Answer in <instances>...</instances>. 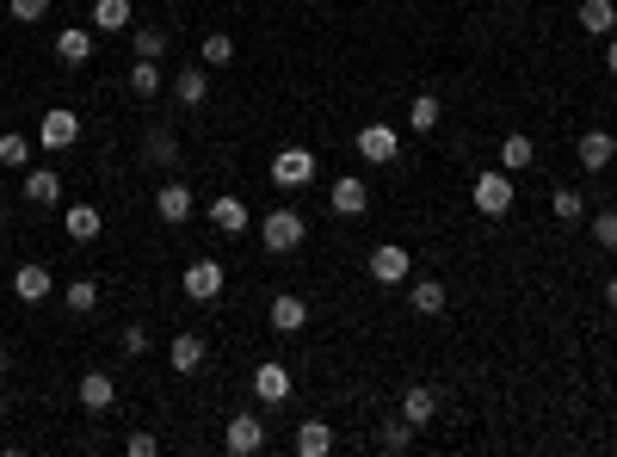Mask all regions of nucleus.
<instances>
[{
  "mask_svg": "<svg viewBox=\"0 0 617 457\" xmlns=\"http://www.w3.org/2000/svg\"><path fill=\"white\" fill-rule=\"evenodd\" d=\"M303 235H309V217H303V210H290V204H278V210H266V217H260L266 254H297Z\"/></svg>",
  "mask_w": 617,
  "mask_h": 457,
  "instance_id": "f257e3e1",
  "label": "nucleus"
},
{
  "mask_svg": "<svg viewBox=\"0 0 617 457\" xmlns=\"http://www.w3.org/2000/svg\"><path fill=\"white\" fill-rule=\"evenodd\" d=\"M469 198H476V210L482 217H513V173L506 167H488V173H476V186H469Z\"/></svg>",
  "mask_w": 617,
  "mask_h": 457,
  "instance_id": "f03ea898",
  "label": "nucleus"
},
{
  "mask_svg": "<svg viewBox=\"0 0 617 457\" xmlns=\"http://www.w3.org/2000/svg\"><path fill=\"white\" fill-rule=\"evenodd\" d=\"M38 143H44L50 155L75 149V143H81V112H68V105H50V112L38 118Z\"/></svg>",
  "mask_w": 617,
  "mask_h": 457,
  "instance_id": "7ed1b4c3",
  "label": "nucleus"
},
{
  "mask_svg": "<svg viewBox=\"0 0 617 457\" xmlns=\"http://www.w3.org/2000/svg\"><path fill=\"white\" fill-rule=\"evenodd\" d=\"M223 285H229L223 260H192V266H186V297H192V303H216V297H223Z\"/></svg>",
  "mask_w": 617,
  "mask_h": 457,
  "instance_id": "20e7f679",
  "label": "nucleus"
},
{
  "mask_svg": "<svg viewBox=\"0 0 617 457\" xmlns=\"http://www.w3.org/2000/svg\"><path fill=\"white\" fill-rule=\"evenodd\" d=\"M223 445H229V457H253V451H266V420H260V414H229Z\"/></svg>",
  "mask_w": 617,
  "mask_h": 457,
  "instance_id": "39448f33",
  "label": "nucleus"
},
{
  "mask_svg": "<svg viewBox=\"0 0 617 457\" xmlns=\"http://www.w3.org/2000/svg\"><path fill=\"white\" fill-rule=\"evenodd\" d=\"M272 180H278L284 192L309 186V180H315V155H309V149H278V155H272Z\"/></svg>",
  "mask_w": 617,
  "mask_h": 457,
  "instance_id": "423d86ee",
  "label": "nucleus"
},
{
  "mask_svg": "<svg viewBox=\"0 0 617 457\" xmlns=\"http://www.w3.org/2000/svg\"><path fill=\"white\" fill-rule=\"evenodd\" d=\"M408 248H402V241H383V248L371 254V278H377V285H408Z\"/></svg>",
  "mask_w": 617,
  "mask_h": 457,
  "instance_id": "0eeeda50",
  "label": "nucleus"
},
{
  "mask_svg": "<svg viewBox=\"0 0 617 457\" xmlns=\"http://www.w3.org/2000/svg\"><path fill=\"white\" fill-rule=\"evenodd\" d=\"M358 155L377 161V167H389L395 155H402V136H395L389 124H365V130H358Z\"/></svg>",
  "mask_w": 617,
  "mask_h": 457,
  "instance_id": "6e6552de",
  "label": "nucleus"
},
{
  "mask_svg": "<svg viewBox=\"0 0 617 457\" xmlns=\"http://www.w3.org/2000/svg\"><path fill=\"white\" fill-rule=\"evenodd\" d=\"M574 155H580V167H587V173H605V167L617 161V136H611V130H587V136L574 143Z\"/></svg>",
  "mask_w": 617,
  "mask_h": 457,
  "instance_id": "1a4fd4ad",
  "label": "nucleus"
},
{
  "mask_svg": "<svg viewBox=\"0 0 617 457\" xmlns=\"http://www.w3.org/2000/svg\"><path fill=\"white\" fill-rule=\"evenodd\" d=\"M266 315H272V328H278V334H303V328H309V303H303L297 291H278Z\"/></svg>",
  "mask_w": 617,
  "mask_h": 457,
  "instance_id": "9d476101",
  "label": "nucleus"
},
{
  "mask_svg": "<svg viewBox=\"0 0 617 457\" xmlns=\"http://www.w3.org/2000/svg\"><path fill=\"white\" fill-rule=\"evenodd\" d=\"M328 204H334V217H365V204H371V192H365V180H358V173H346V180H334Z\"/></svg>",
  "mask_w": 617,
  "mask_h": 457,
  "instance_id": "9b49d317",
  "label": "nucleus"
},
{
  "mask_svg": "<svg viewBox=\"0 0 617 457\" xmlns=\"http://www.w3.org/2000/svg\"><path fill=\"white\" fill-rule=\"evenodd\" d=\"M155 217H161V223H186V217H192V186H186V180H167V186L155 192Z\"/></svg>",
  "mask_w": 617,
  "mask_h": 457,
  "instance_id": "f8f14e48",
  "label": "nucleus"
},
{
  "mask_svg": "<svg viewBox=\"0 0 617 457\" xmlns=\"http://www.w3.org/2000/svg\"><path fill=\"white\" fill-rule=\"evenodd\" d=\"M50 291H56L50 266H13V297H19V303H44Z\"/></svg>",
  "mask_w": 617,
  "mask_h": 457,
  "instance_id": "ddd939ff",
  "label": "nucleus"
},
{
  "mask_svg": "<svg viewBox=\"0 0 617 457\" xmlns=\"http://www.w3.org/2000/svg\"><path fill=\"white\" fill-rule=\"evenodd\" d=\"M112 402H118L112 371H87V377H81V408H87V414H105Z\"/></svg>",
  "mask_w": 617,
  "mask_h": 457,
  "instance_id": "4468645a",
  "label": "nucleus"
},
{
  "mask_svg": "<svg viewBox=\"0 0 617 457\" xmlns=\"http://www.w3.org/2000/svg\"><path fill=\"white\" fill-rule=\"evenodd\" d=\"M173 99H179V105H204V99H210V68H204V62L179 68V75H173Z\"/></svg>",
  "mask_w": 617,
  "mask_h": 457,
  "instance_id": "2eb2a0df",
  "label": "nucleus"
},
{
  "mask_svg": "<svg viewBox=\"0 0 617 457\" xmlns=\"http://www.w3.org/2000/svg\"><path fill=\"white\" fill-rule=\"evenodd\" d=\"M432 414H439V396H432L426 383H408V390H402V420H408V427L420 433V427H426Z\"/></svg>",
  "mask_w": 617,
  "mask_h": 457,
  "instance_id": "dca6fc26",
  "label": "nucleus"
},
{
  "mask_svg": "<svg viewBox=\"0 0 617 457\" xmlns=\"http://www.w3.org/2000/svg\"><path fill=\"white\" fill-rule=\"evenodd\" d=\"M580 31H587V38H611V31H617V7H611V0H580Z\"/></svg>",
  "mask_w": 617,
  "mask_h": 457,
  "instance_id": "f3484780",
  "label": "nucleus"
},
{
  "mask_svg": "<svg viewBox=\"0 0 617 457\" xmlns=\"http://www.w3.org/2000/svg\"><path fill=\"white\" fill-rule=\"evenodd\" d=\"M167 365H173L179 377H192V371L204 365V334H173V346H167Z\"/></svg>",
  "mask_w": 617,
  "mask_h": 457,
  "instance_id": "a211bd4d",
  "label": "nucleus"
},
{
  "mask_svg": "<svg viewBox=\"0 0 617 457\" xmlns=\"http://www.w3.org/2000/svg\"><path fill=\"white\" fill-rule=\"evenodd\" d=\"M62 229H68V241H99L105 217H99L93 204H68V210H62Z\"/></svg>",
  "mask_w": 617,
  "mask_h": 457,
  "instance_id": "6ab92c4d",
  "label": "nucleus"
},
{
  "mask_svg": "<svg viewBox=\"0 0 617 457\" xmlns=\"http://www.w3.org/2000/svg\"><path fill=\"white\" fill-rule=\"evenodd\" d=\"M56 62H93V31H81V25H62V38H56Z\"/></svg>",
  "mask_w": 617,
  "mask_h": 457,
  "instance_id": "aec40b11",
  "label": "nucleus"
},
{
  "mask_svg": "<svg viewBox=\"0 0 617 457\" xmlns=\"http://www.w3.org/2000/svg\"><path fill=\"white\" fill-rule=\"evenodd\" d=\"M210 223L223 229V235H241L253 217H247V204H241V198H229V192H223V198H210Z\"/></svg>",
  "mask_w": 617,
  "mask_h": 457,
  "instance_id": "412c9836",
  "label": "nucleus"
},
{
  "mask_svg": "<svg viewBox=\"0 0 617 457\" xmlns=\"http://www.w3.org/2000/svg\"><path fill=\"white\" fill-rule=\"evenodd\" d=\"M253 396H260V402H284V396H290V371L266 359L260 371H253Z\"/></svg>",
  "mask_w": 617,
  "mask_h": 457,
  "instance_id": "4be33fe9",
  "label": "nucleus"
},
{
  "mask_svg": "<svg viewBox=\"0 0 617 457\" xmlns=\"http://www.w3.org/2000/svg\"><path fill=\"white\" fill-rule=\"evenodd\" d=\"M25 198H31V204H62L56 167H31V173H25Z\"/></svg>",
  "mask_w": 617,
  "mask_h": 457,
  "instance_id": "5701e85b",
  "label": "nucleus"
},
{
  "mask_svg": "<svg viewBox=\"0 0 617 457\" xmlns=\"http://www.w3.org/2000/svg\"><path fill=\"white\" fill-rule=\"evenodd\" d=\"M297 451L303 457H328L334 451V427H328V420H303V427H297Z\"/></svg>",
  "mask_w": 617,
  "mask_h": 457,
  "instance_id": "b1692460",
  "label": "nucleus"
},
{
  "mask_svg": "<svg viewBox=\"0 0 617 457\" xmlns=\"http://www.w3.org/2000/svg\"><path fill=\"white\" fill-rule=\"evenodd\" d=\"M408 303H414V315H445V303H451V291L439 285V278H420V285L408 291Z\"/></svg>",
  "mask_w": 617,
  "mask_h": 457,
  "instance_id": "393cba45",
  "label": "nucleus"
},
{
  "mask_svg": "<svg viewBox=\"0 0 617 457\" xmlns=\"http://www.w3.org/2000/svg\"><path fill=\"white\" fill-rule=\"evenodd\" d=\"M93 31H130V0H93Z\"/></svg>",
  "mask_w": 617,
  "mask_h": 457,
  "instance_id": "a878e982",
  "label": "nucleus"
},
{
  "mask_svg": "<svg viewBox=\"0 0 617 457\" xmlns=\"http://www.w3.org/2000/svg\"><path fill=\"white\" fill-rule=\"evenodd\" d=\"M531 155H537V143H531L525 130H513V136H506V143H500V167H506V173H519V167H531Z\"/></svg>",
  "mask_w": 617,
  "mask_h": 457,
  "instance_id": "bb28decb",
  "label": "nucleus"
},
{
  "mask_svg": "<svg viewBox=\"0 0 617 457\" xmlns=\"http://www.w3.org/2000/svg\"><path fill=\"white\" fill-rule=\"evenodd\" d=\"M130 93H136V99H155V93H161V68H155L149 56L130 62Z\"/></svg>",
  "mask_w": 617,
  "mask_h": 457,
  "instance_id": "cd10ccee",
  "label": "nucleus"
},
{
  "mask_svg": "<svg viewBox=\"0 0 617 457\" xmlns=\"http://www.w3.org/2000/svg\"><path fill=\"white\" fill-rule=\"evenodd\" d=\"M198 62H204V68H229V62H235V38H229V31H210L204 50H198Z\"/></svg>",
  "mask_w": 617,
  "mask_h": 457,
  "instance_id": "c85d7f7f",
  "label": "nucleus"
},
{
  "mask_svg": "<svg viewBox=\"0 0 617 457\" xmlns=\"http://www.w3.org/2000/svg\"><path fill=\"white\" fill-rule=\"evenodd\" d=\"M62 303H68V315H93L99 309V285H93V278H75V285L62 291Z\"/></svg>",
  "mask_w": 617,
  "mask_h": 457,
  "instance_id": "c756f323",
  "label": "nucleus"
},
{
  "mask_svg": "<svg viewBox=\"0 0 617 457\" xmlns=\"http://www.w3.org/2000/svg\"><path fill=\"white\" fill-rule=\"evenodd\" d=\"M130 44H136V56L161 62V56H167V31H161V25H136V31H130Z\"/></svg>",
  "mask_w": 617,
  "mask_h": 457,
  "instance_id": "7c9ffc66",
  "label": "nucleus"
},
{
  "mask_svg": "<svg viewBox=\"0 0 617 457\" xmlns=\"http://www.w3.org/2000/svg\"><path fill=\"white\" fill-rule=\"evenodd\" d=\"M408 130H414V136H426V130H439V99H432V93H420V99L408 105Z\"/></svg>",
  "mask_w": 617,
  "mask_h": 457,
  "instance_id": "2f4dec72",
  "label": "nucleus"
},
{
  "mask_svg": "<svg viewBox=\"0 0 617 457\" xmlns=\"http://www.w3.org/2000/svg\"><path fill=\"white\" fill-rule=\"evenodd\" d=\"M550 210H556V223H580V217H587V204H580V192H574V186H556Z\"/></svg>",
  "mask_w": 617,
  "mask_h": 457,
  "instance_id": "473e14b6",
  "label": "nucleus"
},
{
  "mask_svg": "<svg viewBox=\"0 0 617 457\" xmlns=\"http://www.w3.org/2000/svg\"><path fill=\"white\" fill-rule=\"evenodd\" d=\"M0 161H7V167H25V161H31V136L7 130V136H0Z\"/></svg>",
  "mask_w": 617,
  "mask_h": 457,
  "instance_id": "72a5a7b5",
  "label": "nucleus"
},
{
  "mask_svg": "<svg viewBox=\"0 0 617 457\" xmlns=\"http://www.w3.org/2000/svg\"><path fill=\"white\" fill-rule=\"evenodd\" d=\"M593 241L605 254H617V210H599V217H593Z\"/></svg>",
  "mask_w": 617,
  "mask_h": 457,
  "instance_id": "f704fd0d",
  "label": "nucleus"
},
{
  "mask_svg": "<svg viewBox=\"0 0 617 457\" xmlns=\"http://www.w3.org/2000/svg\"><path fill=\"white\" fill-rule=\"evenodd\" d=\"M149 155H155L161 167H173V161H179V143H173L167 130H155V136H149Z\"/></svg>",
  "mask_w": 617,
  "mask_h": 457,
  "instance_id": "c9c22d12",
  "label": "nucleus"
},
{
  "mask_svg": "<svg viewBox=\"0 0 617 457\" xmlns=\"http://www.w3.org/2000/svg\"><path fill=\"white\" fill-rule=\"evenodd\" d=\"M44 13H50V0H13V19L19 25H38Z\"/></svg>",
  "mask_w": 617,
  "mask_h": 457,
  "instance_id": "e433bc0d",
  "label": "nucleus"
},
{
  "mask_svg": "<svg viewBox=\"0 0 617 457\" xmlns=\"http://www.w3.org/2000/svg\"><path fill=\"white\" fill-rule=\"evenodd\" d=\"M124 451H130V457H155V451H161V439H155V433H130V439H124Z\"/></svg>",
  "mask_w": 617,
  "mask_h": 457,
  "instance_id": "4c0bfd02",
  "label": "nucleus"
},
{
  "mask_svg": "<svg viewBox=\"0 0 617 457\" xmlns=\"http://www.w3.org/2000/svg\"><path fill=\"white\" fill-rule=\"evenodd\" d=\"M124 353H130V359L149 353V328H124Z\"/></svg>",
  "mask_w": 617,
  "mask_h": 457,
  "instance_id": "58836bf2",
  "label": "nucleus"
},
{
  "mask_svg": "<svg viewBox=\"0 0 617 457\" xmlns=\"http://www.w3.org/2000/svg\"><path fill=\"white\" fill-rule=\"evenodd\" d=\"M408 439H414V427H408V420H402V427H389V433H383V445H389V451H402Z\"/></svg>",
  "mask_w": 617,
  "mask_h": 457,
  "instance_id": "ea45409f",
  "label": "nucleus"
},
{
  "mask_svg": "<svg viewBox=\"0 0 617 457\" xmlns=\"http://www.w3.org/2000/svg\"><path fill=\"white\" fill-rule=\"evenodd\" d=\"M605 309H617V278H605Z\"/></svg>",
  "mask_w": 617,
  "mask_h": 457,
  "instance_id": "a19ab883",
  "label": "nucleus"
},
{
  "mask_svg": "<svg viewBox=\"0 0 617 457\" xmlns=\"http://www.w3.org/2000/svg\"><path fill=\"white\" fill-rule=\"evenodd\" d=\"M605 68H611V75H617V38H611V50H605Z\"/></svg>",
  "mask_w": 617,
  "mask_h": 457,
  "instance_id": "79ce46f5",
  "label": "nucleus"
},
{
  "mask_svg": "<svg viewBox=\"0 0 617 457\" xmlns=\"http://www.w3.org/2000/svg\"><path fill=\"white\" fill-rule=\"evenodd\" d=\"M0 377H7V353H0Z\"/></svg>",
  "mask_w": 617,
  "mask_h": 457,
  "instance_id": "37998d69",
  "label": "nucleus"
},
{
  "mask_svg": "<svg viewBox=\"0 0 617 457\" xmlns=\"http://www.w3.org/2000/svg\"><path fill=\"white\" fill-rule=\"evenodd\" d=\"M0 414H7V396H0Z\"/></svg>",
  "mask_w": 617,
  "mask_h": 457,
  "instance_id": "c03bdc74",
  "label": "nucleus"
}]
</instances>
